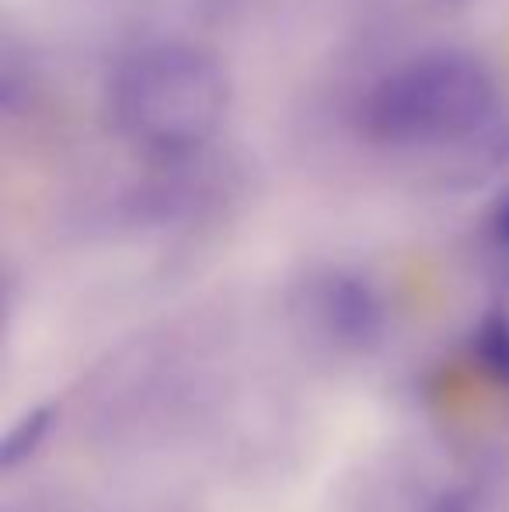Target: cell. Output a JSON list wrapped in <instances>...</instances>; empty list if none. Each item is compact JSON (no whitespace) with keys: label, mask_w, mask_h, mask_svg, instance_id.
Masks as SVG:
<instances>
[{"label":"cell","mask_w":509,"mask_h":512,"mask_svg":"<svg viewBox=\"0 0 509 512\" xmlns=\"http://www.w3.org/2000/svg\"><path fill=\"white\" fill-rule=\"evenodd\" d=\"M499 105V81L468 49H429L377 77L360 105V129L387 150L450 147L482 133Z\"/></svg>","instance_id":"7a4b0ae2"},{"label":"cell","mask_w":509,"mask_h":512,"mask_svg":"<svg viewBox=\"0 0 509 512\" xmlns=\"http://www.w3.org/2000/svg\"><path fill=\"white\" fill-rule=\"evenodd\" d=\"M471 349H475L482 370L489 373L496 384L509 387V314L506 310H489L478 321L475 335H471Z\"/></svg>","instance_id":"5b68a950"},{"label":"cell","mask_w":509,"mask_h":512,"mask_svg":"<svg viewBox=\"0 0 509 512\" xmlns=\"http://www.w3.org/2000/svg\"><path fill=\"white\" fill-rule=\"evenodd\" d=\"M300 310H304V321L335 349L374 352L387 338L384 297L360 272H314L300 293Z\"/></svg>","instance_id":"3957f363"},{"label":"cell","mask_w":509,"mask_h":512,"mask_svg":"<svg viewBox=\"0 0 509 512\" xmlns=\"http://www.w3.org/2000/svg\"><path fill=\"white\" fill-rule=\"evenodd\" d=\"M485 234H489V244L499 258L509 265V185L496 192L489 206V216H485Z\"/></svg>","instance_id":"8992f818"},{"label":"cell","mask_w":509,"mask_h":512,"mask_svg":"<svg viewBox=\"0 0 509 512\" xmlns=\"http://www.w3.org/2000/svg\"><path fill=\"white\" fill-rule=\"evenodd\" d=\"M116 133L157 161L199 154L231 112V77L203 46L154 42L119 60L105 84Z\"/></svg>","instance_id":"6da1fadb"},{"label":"cell","mask_w":509,"mask_h":512,"mask_svg":"<svg viewBox=\"0 0 509 512\" xmlns=\"http://www.w3.org/2000/svg\"><path fill=\"white\" fill-rule=\"evenodd\" d=\"M56 418H60V408H56L53 401L25 411V415L7 429L4 446H0V467H4V471H14V467L28 464V460L39 453V446L49 439Z\"/></svg>","instance_id":"277c9868"}]
</instances>
